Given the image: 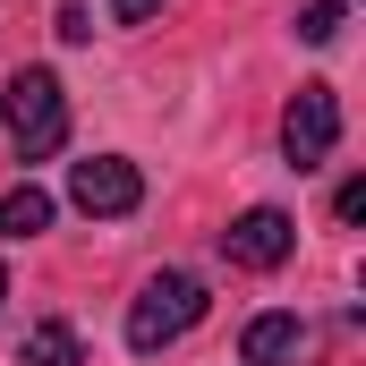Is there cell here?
Segmentation results:
<instances>
[{"label": "cell", "instance_id": "obj_12", "mask_svg": "<svg viewBox=\"0 0 366 366\" xmlns=\"http://www.w3.org/2000/svg\"><path fill=\"white\" fill-rule=\"evenodd\" d=\"M0 298H9V273H0Z\"/></svg>", "mask_w": 366, "mask_h": 366}, {"label": "cell", "instance_id": "obj_4", "mask_svg": "<svg viewBox=\"0 0 366 366\" xmlns=\"http://www.w3.org/2000/svg\"><path fill=\"white\" fill-rule=\"evenodd\" d=\"M69 204L94 213V222H119V213H137L145 204V179H137V162H119V154H94L69 171Z\"/></svg>", "mask_w": 366, "mask_h": 366}, {"label": "cell", "instance_id": "obj_6", "mask_svg": "<svg viewBox=\"0 0 366 366\" xmlns=\"http://www.w3.org/2000/svg\"><path fill=\"white\" fill-rule=\"evenodd\" d=\"M298 350H307V324L298 315H256L239 332V358L247 366H298Z\"/></svg>", "mask_w": 366, "mask_h": 366}, {"label": "cell", "instance_id": "obj_2", "mask_svg": "<svg viewBox=\"0 0 366 366\" xmlns=\"http://www.w3.org/2000/svg\"><path fill=\"white\" fill-rule=\"evenodd\" d=\"M9 145H17V162H51L60 145H69V94L51 69H17L9 77Z\"/></svg>", "mask_w": 366, "mask_h": 366}, {"label": "cell", "instance_id": "obj_1", "mask_svg": "<svg viewBox=\"0 0 366 366\" xmlns=\"http://www.w3.org/2000/svg\"><path fill=\"white\" fill-rule=\"evenodd\" d=\"M204 307H213V298H204L196 273H154L128 298V350H137V358H162L171 341H187V332L204 324Z\"/></svg>", "mask_w": 366, "mask_h": 366}, {"label": "cell", "instance_id": "obj_5", "mask_svg": "<svg viewBox=\"0 0 366 366\" xmlns=\"http://www.w3.org/2000/svg\"><path fill=\"white\" fill-rule=\"evenodd\" d=\"M290 247H298V222H290L281 204H256V213H239V222L222 230V256H230L239 273H273V264H290Z\"/></svg>", "mask_w": 366, "mask_h": 366}, {"label": "cell", "instance_id": "obj_11", "mask_svg": "<svg viewBox=\"0 0 366 366\" xmlns=\"http://www.w3.org/2000/svg\"><path fill=\"white\" fill-rule=\"evenodd\" d=\"M154 9H162V0H111V17H119V26H145Z\"/></svg>", "mask_w": 366, "mask_h": 366}, {"label": "cell", "instance_id": "obj_9", "mask_svg": "<svg viewBox=\"0 0 366 366\" xmlns=\"http://www.w3.org/2000/svg\"><path fill=\"white\" fill-rule=\"evenodd\" d=\"M341 17H350L341 0H307V9H298V43H315V51L341 43Z\"/></svg>", "mask_w": 366, "mask_h": 366}, {"label": "cell", "instance_id": "obj_10", "mask_svg": "<svg viewBox=\"0 0 366 366\" xmlns=\"http://www.w3.org/2000/svg\"><path fill=\"white\" fill-rule=\"evenodd\" d=\"M332 222H366V179H350L341 196H332Z\"/></svg>", "mask_w": 366, "mask_h": 366}, {"label": "cell", "instance_id": "obj_3", "mask_svg": "<svg viewBox=\"0 0 366 366\" xmlns=\"http://www.w3.org/2000/svg\"><path fill=\"white\" fill-rule=\"evenodd\" d=\"M332 145H341V94L332 86H298L290 111H281V154H290V171H315Z\"/></svg>", "mask_w": 366, "mask_h": 366}, {"label": "cell", "instance_id": "obj_7", "mask_svg": "<svg viewBox=\"0 0 366 366\" xmlns=\"http://www.w3.org/2000/svg\"><path fill=\"white\" fill-rule=\"evenodd\" d=\"M34 230H51V196L26 179V187L0 196V239H34Z\"/></svg>", "mask_w": 366, "mask_h": 366}, {"label": "cell", "instance_id": "obj_8", "mask_svg": "<svg viewBox=\"0 0 366 366\" xmlns=\"http://www.w3.org/2000/svg\"><path fill=\"white\" fill-rule=\"evenodd\" d=\"M26 366H86V350H77V332L51 315V324H34V332H26Z\"/></svg>", "mask_w": 366, "mask_h": 366}]
</instances>
